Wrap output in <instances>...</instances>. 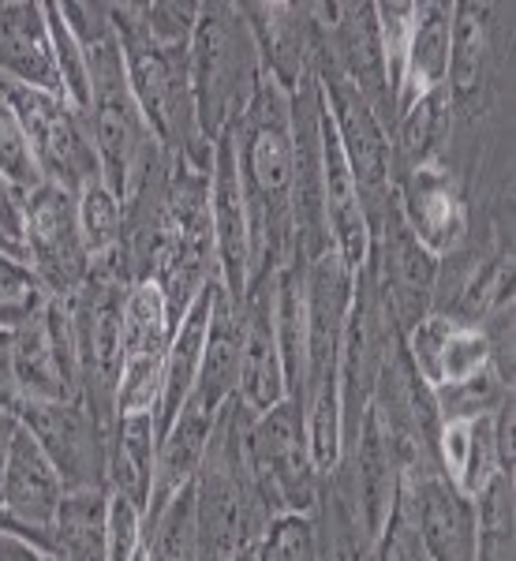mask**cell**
<instances>
[{"label": "cell", "mask_w": 516, "mask_h": 561, "mask_svg": "<svg viewBox=\"0 0 516 561\" xmlns=\"http://www.w3.org/2000/svg\"><path fill=\"white\" fill-rule=\"evenodd\" d=\"M232 139L251 214V285L293 262V94L262 76L243 116L232 124Z\"/></svg>", "instance_id": "1"}, {"label": "cell", "mask_w": 516, "mask_h": 561, "mask_svg": "<svg viewBox=\"0 0 516 561\" xmlns=\"http://www.w3.org/2000/svg\"><path fill=\"white\" fill-rule=\"evenodd\" d=\"M262 79L259 45L240 4H198V23L187 49V90L198 135L214 142L243 116Z\"/></svg>", "instance_id": "2"}, {"label": "cell", "mask_w": 516, "mask_h": 561, "mask_svg": "<svg viewBox=\"0 0 516 561\" xmlns=\"http://www.w3.org/2000/svg\"><path fill=\"white\" fill-rule=\"evenodd\" d=\"M90 68V135H94L98 165L102 180L121 195V203L131 195L147 165L161 153V142L142 121L139 105L131 98L128 71H124V53L116 42V31L105 38L83 45Z\"/></svg>", "instance_id": "3"}, {"label": "cell", "mask_w": 516, "mask_h": 561, "mask_svg": "<svg viewBox=\"0 0 516 561\" xmlns=\"http://www.w3.org/2000/svg\"><path fill=\"white\" fill-rule=\"evenodd\" d=\"M248 472L255 494L270 517L285 513H314L322 491V476L307 446L303 409L296 401H280L270 412L251 415L248 427Z\"/></svg>", "instance_id": "4"}, {"label": "cell", "mask_w": 516, "mask_h": 561, "mask_svg": "<svg viewBox=\"0 0 516 561\" xmlns=\"http://www.w3.org/2000/svg\"><path fill=\"white\" fill-rule=\"evenodd\" d=\"M8 98H12L45 184L79 195L87 184L102 180L87 113H79L76 105H68L65 94H53V90L8 83Z\"/></svg>", "instance_id": "5"}, {"label": "cell", "mask_w": 516, "mask_h": 561, "mask_svg": "<svg viewBox=\"0 0 516 561\" xmlns=\"http://www.w3.org/2000/svg\"><path fill=\"white\" fill-rule=\"evenodd\" d=\"M314 79H319L325 113H330L344 161H348L352 180H356V195L370 225V237H375L386 210L393 206V142H389V131L375 116V108L344 83L341 76L314 71Z\"/></svg>", "instance_id": "6"}, {"label": "cell", "mask_w": 516, "mask_h": 561, "mask_svg": "<svg viewBox=\"0 0 516 561\" xmlns=\"http://www.w3.org/2000/svg\"><path fill=\"white\" fill-rule=\"evenodd\" d=\"M23 259L45 296H68L87 285L90 251L79 225V203L65 187L42 184L23 195Z\"/></svg>", "instance_id": "7"}, {"label": "cell", "mask_w": 516, "mask_h": 561, "mask_svg": "<svg viewBox=\"0 0 516 561\" xmlns=\"http://www.w3.org/2000/svg\"><path fill=\"white\" fill-rule=\"evenodd\" d=\"M172 330H176V319H172L161 288L153 280H131L124 293V367L113 420L131 412L158 415Z\"/></svg>", "instance_id": "8"}, {"label": "cell", "mask_w": 516, "mask_h": 561, "mask_svg": "<svg viewBox=\"0 0 516 561\" xmlns=\"http://www.w3.org/2000/svg\"><path fill=\"white\" fill-rule=\"evenodd\" d=\"M367 270H370V280H375L378 296H382L389 319L401 330V337L415 322L427 319L434 311V288H438L442 259H434L431 251L412 237L404 217L397 214V203L389 206L382 225H378L375 237H370Z\"/></svg>", "instance_id": "9"}, {"label": "cell", "mask_w": 516, "mask_h": 561, "mask_svg": "<svg viewBox=\"0 0 516 561\" xmlns=\"http://www.w3.org/2000/svg\"><path fill=\"white\" fill-rule=\"evenodd\" d=\"M20 423L26 427L68 491H102L108 427L83 401H23Z\"/></svg>", "instance_id": "10"}, {"label": "cell", "mask_w": 516, "mask_h": 561, "mask_svg": "<svg viewBox=\"0 0 516 561\" xmlns=\"http://www.w3.org/2000/svg\"><path fill=\"white\" fill-rule=\"evenodd\" d=\"M393 203L412 237L434 259H449L468 243V203L460 192V176L446 158L423 161L393 180Z\"/></svg>", "instance_id": "11"}, {"label": "cell", "mask_w": 516, "mask_h": 561, "mask_svg": "<svg viewBox=\"0 0 516 561\" xmlns=\"http://www.w3.org/2000/svg\"><path fill=\"white\" fill-rule=\"evenodd\" d=\"M210 225H214L217 280H221V288L232 296V300H243L248 277H251V214H248V195H243L232 128L214 139Z\"/></svg>", "instance_id": "12"}, {"label": "cell", "mask_w": 516, "mask_h": 561, "mask_svg": "<svg viewBox=\"0 0 516 561\" xmlns=\"http://www.w3.org/2000/svg\"><path fill=\"white\" fill-rule=\"evenodd\" d=\"M280 274V270H277ZM274 277H259L243 293V352H240V386L237 401L251 415L270 412L288 397L285 364H280L277 325H274Z\"/></svg>", "instance_id": "13"}, {"label": "cell", "mask_w": 516, "mask_h": 561, "mask_svg": "<svg viewBox=\"0 0 516 561\" xmlns=\"http://www.w3.org/2000/svg\"><path fill=\"white\" fill-rule=\"evenodd\" d=\"M404 356L420 370V378L431 389L465 382L479 370L494 367V345L486 330L468 322H457L449 314H427L401 337Z\"/></svg>", "instance_id": "14"}, {"label": "cell", "mask_w": 516, "mask_h": 561, "mask_svg": "<svg viewBox=\"0 0 516 561\" xmlns=\"http://www.w3.org/2000/svg\"><path fill=\"white\" fill-rule=\"evenodd\" d=\"M415 539L427 561H475V502L442 472L404 483Z\"/></svg>", "instance_id": "15"}, {"label": "cell", "mask_w": 516, "mask_h": 561, "mask_svg": "<svg viewBox=\"0 0 516 561\" xmlns=\"http://www.w3.org/2000/svg\"><path fill=\"white\" fill-rule=\"evenodd\" d=\"M491 60H494V38H491V4H452V38H449V113L452 128L475 124L479 108H486L491 94Z\"/></svg>", "instance_id": "16"}, {"label": "cell", "mask_w": 516, "mask_h": 561, "mask_svg": "<svg viewBox=\"0 0 516 561\" xmlns=\"http://www.w3.org/2000/svg\"><path fill=\"white\" fill-rule=\"evenodd\" d=\"M259 45L262 76L293 94L314 76V20L311 4H240Z\"/></svg>", "instance_id": "17"}, {"label": "cell", "mask_w": 516, "mask_h": 561, "mask_svg": "<svg viewBox=\"0 0 516 561\" xmlns=\"http://www.w3.org/2000/svg\"><path fill=\"white\" fill-rule=\"evenodd\" d=\"M60 497H65V483H60L57 468L49 465V457L42 454V446L26 434V427H20L4 472H0V502H4V510L31 531L49 539Z\"/></svg>", "instance_id": "18"}, {"label": "cell", "mask_w": 516, "mask_h": 561, "mask_svg": "<svg viewBox=\"0 0 516 561\" xmlns=\"http://www.w3.org/2000/svg\"><path fill=\"white\" fill-rule=\"evenodd\" d=\"M0 76L15 87L60 94L45 4H34V0H8V4H0Z\"/></svg>", "instance_id": "19"}, {"label": "cell", "mask_w": 516, "mask_h": 561, "mask_svg": "<svg viewBox=\"0 0 516 561\" xmlns=\"http://www.w3.org/2000/svg\"><path fill=\"white\" fill-rule=\"evenodd\" d=\"M12 367L23 401H76L79 375L53 341L45 304L12 330Z\"/></svg>", "instance_id": "20"}, {"label": "cell", "mask_w": 516, "mask_h": 561, "mask_svg": "<svg viewBox=\"0 0 516 561\" xmlns=\"http://www.w3.org/2000/svg\"><path fill=\"white\" fill-rule=\"evenodd\" d=\"M214 420H217L214 412H206L195 397H187V404L180 409V415L158 438V460H153L147 520L158 517L161 505H165L172 494H180L184 486L195 483L198 465H203V457H206V446H210Z\"/></svg>", "instance_id": "21"}, {"label": "cell", "mask_w": 516, "mask_h": 561, "mask_svg": "<svg viewBox=\"0 0 516 561\" xmlns=\"http://www.w3.org/2000/svg\"><path fill=\"white\" fill-rule=\"evenodd\" d=\"M240 352H243V300H232L217 280L210 330H206L203 367H198L195 401L206 412H221L237 397L240 386Z\"/></svg>", "instance_id": "22"}, {"label": "cell", "mask_w": 516, "mask_h": 561, "mask_svg": "<svg viewBox=\"0 0 516 561\" xmlns=\"http://www.w3.org/2000/svg\"><path fill=\"white\" fill-rule=\"evenodd\" d=\"M214 293H217V277L195 296L192 304H187V311L180 314L176 330H172L165 382H161V401H158V438L180 415V409L187 404V397L195 393L198 367H203V348H206V330H210Z\"/></svg>", "instance_id": "23"}, {"label": "cell", "mask_w": 516, "mask_h": 561, "mask_svg": "<svg viewBox=\"0 0 516 561\" xmlns=\"http://www.w3.org/2000/svg\"><path fill=\"white\" fill-rule=\"evenodd\" d=\"M153 460H158V415L131 412L116 415L108 427V457H105V491L131 497L147 517Z\"/></svg>", "instance_id": "24"}, {"label": "cell", "mask_w": 516, "mask_h": 561, "mask_svg": "<svg viewBox=\"0 0 516 561\" xmlns=\"http://www.w3.org/2000/svg\"><path fill=\"white\" fill-rule=\"evenodd\" d=\"M449 38H452V4H438V0L415 4L409 57H404L401 87H397V116H401L412 102H420V98H427L434 90L446 87Z\"/></svg>", "instance_id": "25"}, {"label": "cell", "mask_w": 516, "mask_h": 561, "mask_svg": "<svg viewBox=\"0 0 516 561\" xmlns=\"http://www.w3.org/2000/svg\"><path fill=\"white\" fill-rule=\"evenodd\" d=\"M108 491H68L49 528V547L60 561H105Z\"/></svg>", "instance_id": "26"}, {"label": "cell", "mask_w": 516, "mask_h": 561, "mask_svg": "<svg viewBox=\"0 0 516 561\" xmlns=\"http://www.w3.org/2000/svg\"><path fill=\"white\" fill-rule=\"evenodd\" d=\"M431 393H434V409H438L442 423H457V420L472 423L502 409L513 397V382H505V378L497 375V367H486V370H479V375L465 378V382L438 386V389H431Z\"/></svg>", "instance_id": "27"}, {"label": "cell", "mask_w": 516, "mask_h": 561, "mask_svg": "<svg viewBox=\"0 0 516 561\" xmlns=\"http://www.w3.org/2000/svg\"><path fill=\"white\" fill-rule=\"evenodd\" d=\"M147 558L150 561H195V483L172 494L161 513L147 520Z\"/></svg>", "instance_id": "28"}, {"label": "cell", "mask_w": 516, "mask_h": 561, "mask_svg": "<svg viewBox=\"0 0 516 561\" xmlns=\"http://www.w3.org/2000/svg\"><path fill=\"white\" fill-rule=\"evenodd\" d=\"M475 561H513V476H494L475 497Z\"/></svg>", "instance_id": "29"}, {"label": "cell", "mask_w": 516, "mask_h": 561, "mask_svg": "<svg viewBox=\"0 0 516 561\" xmlns=\"http://www.w3.org/2000/svg\"><path fill=\"white\" fill-rule=\"evenodd\" d=\"M79 203V225H83V240L90 259L116 255L124 243V203L105 180H94L76 195Z\"/></svg>", "instance_id": "30"}, {"label": "cell", "mask_w": 516, "mask_h": 561, "mask_svg": "<svg viewBox=\"0 0 516 561\" xmlns=\"http://www.w3.org/2000/svg\"><path fill=\"white\" fill-rule=\"evenodd\" d=\"M0 180L20 195H31L34 187L45 184L38 173V161L31 153V142L23 135L20 116H15L12 98H8L4 76H0Z\"/></svg>", "instance_id": "31"}, {"label": "cell", "mask_w": 516, "mask_h": 561, "mask_svg": "<svg viewBox=\"0 0 516 561\" xmlns=\"http://www.w3.org/2000/svg\"><path fill=\"white\" fill-rule=\"evenodd\" d=\"M45 20H49V38H53V65H57L60 94L68 98V105H76L79 113L90 108V68L87 53L79 45L76 34L68 31L60 4H45Z\"/></svg>", "instance_id": "32"}, {"label": "cell", "mask_w": 516, "mask_h": 561, "mask_svg": "<svg viewBox=\"0 0 516 561\" xmlns=\"http://www.w3.org/2000/svg\"><path fill=\"white\" fill-rule=\"evenodd\" d=\"M375 20H378V42H382V60H386V76H389V90H393V108H397V87H401V76H404V57H409L415 4H404V0L375 4Z\"/></svg>", "instance_id": "33"}, {"label": "cell", "mask_w": 516, "mask_h": 561, "mask_svg": "<svg viewBox=\"0 0 516 561\" xmlns=\"http://www.w3.org/2000/svg\"><path fill=\"white\" fill-rule=\"evenodd\" d=\"M139 20L150 38L165 49H192L198 4L195 0H150V4H139Z\"/></svg>", "instance_id": "34"}, {"label": "cell", "mask_w": 516, "mask_h": 561, "mask_svg": "<svg viewBox=\"0 0 516 561\" xmlns=\"http://www.w3.org/2000/svg\"><path fill=\"white\" fill-rule=\"evenodd\" d=\"M147 542V517L124 494L108 491L105 505V561H135V554Z\"/></svg>", "instance_id": "35"}, {"label": "cell", "mask_w": 516, "mask_h": 561, "mask_svg": "<svg viewBox=\"0 0 516 561\" xmlns=\"http://www.w3.org/2000/svg\"><path fill=\"white\" fill-rule=\"evenodd\" d=\"M23 397L12 367V330H0V412H20Z\"/></svg>", "instance_id": "36"}, {"label": "cell", "mask_w": 516, "mask_h": 561, "mask_svg": "<svg viewBox=\"0 0 516 561\" xmlns=\"http://www.w3.org/2000/svg\"><path fill=\"white\" fill-rule=\"evenodd\" d=\"M0 561H60V558L23 536H0Z\"/></svg>", "instance_id": "37"}, {"label": "cell", "mask_w": 516, "mask_h": 561, "mask_svg": "<svg viewBox=\"0 0 516 561\" xmlns=\"http://www.w3.org/2000/svg\"><path fill=\"white\" fill-rule=\"evenodd\" d=\"M20 412H0V472H4L8 465V454H12V442L15 434H20Z\"/></svg>", "instance_id": "38"}, {"label": "cell", "mask_w": 516, "mask_h": 561, "mask_svg": "<svg viewBox=\"0 0 516 561\" xmlns=\"http://www.w3.org/2000/svg\"><path fill=\"white\" fill-rule=\"evenodd\" d=\"M232 561H259V542H248V547H243Z\"/></svg>", "instance_id": "39"}]
</instances>
